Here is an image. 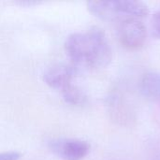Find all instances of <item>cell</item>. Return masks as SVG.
<instances>
[{"label":"cell","mask_w":160,"mask_h":160,"mask_svg":"<svg viewBox=\"0 0 160 160\" xmlns=\"http://www.w3.org/2000/svg\"><path fill=\"white\" fill-rule=\"evenodd\" d=\"M21 153L16 151H5L0 153V160H19Z\"/></svg>","instance_id":"10"},{"label":"cell","mask_w":160,"mask_h":160,"mask_svg":"<svg viewBox=\"0 0 160 160\" xmlns=\"http://www.w3.org/2000/svg\"><path fill=\"white\" fill-rule=\"evenodd\" d=\"M153 160H160V156H158V157H156Z\"/></svg>","instance_id":"12"},{"label":"cell","mask_w":160,"mask_h":160,"mask_svg":"<svg viewBox=\"0 0 160 160\" xmlns=\"http://www.w3.org/2000/svg\"><path fill=\"white\" fill-rule=\"evenodd\" d=\"M140 88L142 95L147 98H160V73H145L141 80Z\"/></svg>","instance_id":"8"},{"label":"cell","mask_w":160,"mask_h":160,"mask_svg":"<svg viewBox=\"0 0 160 160\" xmlns=\"http://www.w3.org/2000/svg\"><path fill=\"white\" fill-rule=\"evenodd\" d=\"M152 27L155 35L160 37V10L156 12L152 17Z\"/></svg>","instance_id":"11"},{"label":"cell","mask_w":160,"mask_h":160,"mask_svg":"<svg viewBox=\"0 0 160 160\" xmlns=\"http://www.w3.org/2000/svg\"><path fill=\"white\" fill-rule=\"evenodd\" d=\"M106 107L110 118L116 124L131 127L136 122V113L120 89L112 90L106 98Z\"/></svg>","instance_id":"2"},{"label":"cell","mask_w":160,"mask_h":160,"mask_svg":"<svg viewBox=\"0 0 160 160\" xmlns=\"http://www.w3.org/2000/svg\"><path fill=\"white\" fill-rule=\"evenodd\" d=\"M88 10L96 17L104 21H112L118 18L112 1H89L87 2Z\"/></svg>","instance_id":"7"},{"label":"cell","mask_w":160,"mask_h":160,"mask_svg":"<svg viewBox=\"0 0 160 160\" xmlns=\"http://www.w3.org/2000/svg\"><path fill=\"white\" fill-rule=\"evenodd\" d=\"M76 73L75 65L57 63L46 68L43 73V81L52 88L63 92L73 84L72 82Z\"/></svg>","instance_id":"5"},{"label":"cell","mask_w":160,"mask_h":160,"mask_svg":"<svg viewBox=\"0 0 160 160\" xmlns=\"http://www.w3.org/2000/svg\"><path fill=\"white\" fill-rule=\"evenodd\" d=\"M48 147L63 160H82L90 152V144L78 139H53L48 142Z\"/></svg>","instance_id":"3"},{"label":"cell","mask_w":160,"mask_h":160,"mask_svg":"<svg viewBox=\"0 0 160 160\" xmlns=\"http://www.w3.org/2000/svg\"><path fill=\"white\" fill-rule=\"evenodd\" d=\"M65 50L73 65H83L92 68L107 67L112 57L107 37L98 26H92L85 32L70 34L66 38Z\"/></svg>","instance_id":"1"},{"label":"cell","mask_w":160,"mask_h":160,"mask_svg":"<svg viewBox=\"0 0 160 160\" xmlns=\"http://www.w3.org/2000/svg\"><path fill=\"white\" fill-rule=\"evenodd\" d=\"M64 100L74 106H82L87 103V96L78 86L72 84L68 89L61 92Z\"/></svg>","instance_id":"9"},{"label":"cell","mask_w":160,"mask_h":160,"mask_svg":"<svg viewBox=\"0 0 160 160\" xmlns=\"http://www.w3.org/2000/svg\"><path fill=\"white\" fill-rule=\"evenodd\" d=\"M145 25L136 18L125 19L119 26L121 44L128 50H138L146 40Z\"/></svg>","instance_id":"4"},{"label":"cell","mask_w":160,"mask_h":160,"mask_svg":"<svg viewBox=\"0 0 160 160\" xmlns=\"http://www.w3.org/2000/svg\"><path fill=\"white\" fill-rule=\"evenodd\" d=\"M113 8L119 17L120 14L130 18H144L149 14V8L142 1L136 0H112Z\"/></svg>","instance_id":"6"}]
</instances>
